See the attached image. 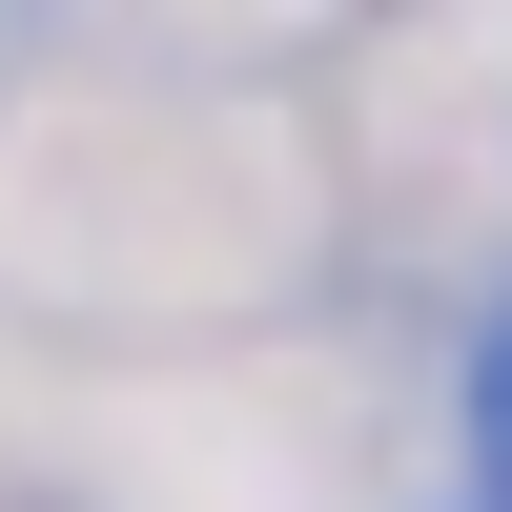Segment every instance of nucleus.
Wrapping results in <instances>:
<instances>
[{
  "instance_id": "1",
  "label": "nucleus",
  "mask_w": 512,
  "mask_h": 512,
  "mask_svg": "<svg viewBox=\"0 0 512 512\" xmlns=\"http://www.w3.org/2000/svg\"><path fill=\"white\" fill-rule=\"evenodd\" d=\"M472 451H492V512H512V308H492V369H472Z\"/></svg>"
},
{
  "instance_id": "2",
  "label": "nucleus",
  "mask_w": 512,
  "mask_h": 512,
  "mask_svg": "<svg viewBox=\"0 0 512 512\" xmlns=\"http://www.w3.org/2000/svg\"><path fill=\"white\" fill-rule=\"evenodd\" d=\"M472 512H492V492H472Z\"/></svg>"
}]
</instances>
